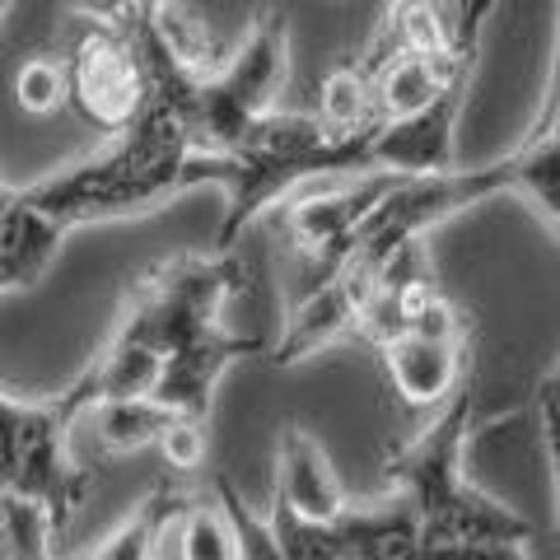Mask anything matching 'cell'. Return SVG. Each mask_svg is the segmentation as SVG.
<instances>
[{"label": "cell", "mask_w": 560, "mask_h": 560, "mask_svg": "<svg viewBox=\"0 0 560 560\" xmlns=\"http://www.w3.org/2000/svg\"><path fill=\"white\" fill-rule=\"evenodd\" d=\"M243 285H248V261L238 248L178 253L140 271L103 350L84 364L80 378H70L57 393L66 411L90 420L103 401L150 397L164 360L215 337L224 327V308L238 300Z\"/></svg>", "instance_id": "obj_1"}, {"label": "cell", "mask_w": 560, "mask_h": 560, "mask_svg": "<svg viewBox=\"0 0 560 560\" xmlns=\"http://www.w3.org/2000/svg\"><path fill=\"white\" fill-rule=\"evenodd\" d=\"M191 187H220V160L201 150L178 103L150 94L127 131L103 136L98 150L20 187V197L33 210H43L61 234H70L80 224L160 210Z\"/></svg>", "instance_id": "obj_2"}, {"label": "cell", "mask_w": 560, "mask_h": 560, "mask_svg": "<svg viewBox=\"0 0 560 560\" xmlns=\"http://www.w3.org/2000/svg\"><path fill=\"white\" fill-rule=\"evenodd\" d=\"M471 440H477V393L458 388L453 401L434 411L430 425L388 458L383 486L420 514L425 541H477V537L533 541L528 518L471 481L467 471Z\"/></svg>", "instance_id": "obj_3"}, {"label": "cell", "mask_w": 560, "mask_h": 560, "mask_svg": "<svg viewBox=\"0 0 560 560\" xmlns=\"http://www.w3.org/2000/svg\"><path fill=\"white\" fill-rule=\"evenodd\" d=\"M374 131H337L318 113H271L220 160L224 220L215 230V248H238L248 224L294 187L318 178H360L370 164Z\"/></svg>", "instance_id": "obj_4"}, {"label": "cell", "mask_w": 560, "mask_h": 560, "mask_svg": "<svg viewBox=\"0 0 560 560\" xmlns=\"http://www.w3.org/2000/svg\"><path fill=\"white\" fill-rule=\"evenodd\" d=\"M285 80H290V14L276 5H261L253 10L234 51L215 57V66H206L191 80V90L183 94L178 108L187 117L191 136L201 140V150L224 154L261 117L276 113Z\"/></svg>", "instance_id": "obj_5"}, {"label": "cell", "mask_w": 560, "mask_h": 560, "mask_svg": "<svg viewBox=\"0 0 560 560\" xmlns=\"http://www.w3.org/2000/svg\"><path fill=\"white\" fill-rule=\"evenodd\" d=\"M80 420L61 397H10L0 393V490L43 500L61 533L75 523L94 471L70 458V430Z\"/></svg>", "instance_id": "obj_6"}, {"label": "cell", "mask_w": 560, "mask_h": 560, "mask_svg": "<svg viewBox=\"0 0 560 560\" xmlns=\"http://www.w3.org/2000/svg\"><path fill=\"white\" fill-rule=\"evenodd\" d=\"M61 61H66V103L103 136L127 131L150 103V75L131 28L84 24L75 47Z\"/></svg>", "instance_id": "obj_7"}, {"label": "cell", "mask_w": 560, "mask_h": 560, "mask_svg": "<svg viewBox=\"0 0 560 560\" xmlns=\"http://www.w3.org/2000/svg\"><path fill=\"white\" fill-rule=\"evenodd\" d=\"M393 187L388 173H360V178H327V187H313L304 197H294L285 210V234L290 243L308 257V276L323 280L337 261L346 257L350 238L360 234V224L370 220V210L383 201V191Z\"/></svg>", "instance_id": "obj_8"}, {"label": "cell", "mask_w": 560, "mask_h": 560, "mask_svg": "<svg viewBox=\"0 0 560 560\" xmlns=\"http://www.w3.org/2000/svg\"><path fill=\"white\" fill-rule=\"evenodd\" d=\"M257 350H261L257 337H243V331L220 327L215 337H206L197 346L178 350V355H168L160 378H154L150 397L178 420H210V401H215L220 378L230 374L238 360L257 355Z\"/></svg>", "instance_id": "obj_9"}, {"label": "cell", "mask_w": 560, "mask_h": 560, "mask_svg": "<svg viewBox=\"0 0 560 560\" xmlns=\"http://www.w3.org/2000/svg\"><path fill=\"white\" fill-rule=\"evenodd\" d=\"M276 500L313 523H337L350 510V495L331 467L323 440L304 425H285L276 444Z\"/></svg>", "instance_id": "obj_10"}, {"label": "cell", "mask_w": 560, "mask_h": 560, "mask_svg": "<svg viewBox=\"0 0 560 560\" xmlns=\"http://www.w3.org/2000/svg\"><path fill=\"white\" fill-rule=\"evenodd\" d=\"M467 341H434V337H393L378 346L383 370L393 378V393L416 411H440L467 374Z\"/></svg>", "instance_id": "obj_11"}, {"label": "cell", "mask_w": 560, "mask_h": 560, "mask_svg": "<svg viewBox=\"0 0 560 560\" xmlns=\"http://www.w3.org/2000/svg\"><path fill=\"white\" fill-rule=\"evenodd\" d=\"M341 541V560H420L425 533L420 514L401 495L383 490L374 500H350V510L331 523Z\"/></svg>", "instance_id": "obj_12"}, {"label": "cell", "mask_w": 560, "mask_h": 560, "mask_svg": "<svg viewBox=\"0 0 560 560\" xmlns=\"http://www.w3.org/2000/svg\"><path fill=\"white\" fill-rule=\"evenodd\" d=\"M160 560H238L234 528L215 495L178 490L168 523L160 533Z\"/></svg>", "instance_id": "obj_13"}, {"label": "cell", "mask_w": 560, "mask_h": 560, "mask_svg": "<svg viewBox=\"0 0 560 560\" xmlns=\"http://www.w3.org/2000/svg\"><path fill=\"white\" fill-rule=\"evenodd\" d=\"M510 173V197H523L560 234V136L523 131L518 145L500 154Z\"/></svg>", "instance_id": "obj_14"}, {"label": "cell", "mask_w": 560, "mask_h": 560, "mask_svg": "<svg viewBox=\"0 0 560 560\" xmlns=\"http://www.w3.org/2000/svg\"><path fill=\"white\" fill-rule=\"evenodd\" d=\"M61 523L43 500L0 490V556L5 560H61Z\"/></svg>", "instance_id": "obj_15"}, {"label": "cell", "mask_w": 560, "mask_h": 560, "mask_svg": "<svg viewBox=\"0 0 560 560\" xmlns=\"http://www.w3.org/2000/svg\"><path fill=\"white\" fill-rule=\"evenodd\" d=\"M173 500H178V486L150 490V495L140 500L108 537L94 541V547L84 556H75V560H160V533L168 523Z\"/></svg>", "instance_id": "obj_16"}, {"label": "cell", "mask_w": 560, "mask_h": 560, "mask_svg": "<svg viewBox=\"0 0 560 560\" xmlns=\"http://www.w3.org/2000/svg\"><path fill=\"white\" fill-rule=\"evenodd\" d=\"M90 420L98 430V444L108 453H140L150 444L160 448V440L178 416L164 411L154 397H121V401H103Z\"/></svg>", "instance_id": "obj_17"}, {"label": "cell", "mask_w": 560, "mask_h": 560, "mask_svg": "<svg viewBox=\"0 0 560 560\" xmlns=\"http://www.w3.org/2000/svg\"><path fill=\"white\" fill-rule=\"evenodd\" d=\"M210 495L220 500L224 518H230L234 528V547H238V560H285V551H280V537L271 528V514L261 518L248 500H243L238 481L230 477V471H210Z\"/></svg>", "instance_id": "obj_18"}, {"label": "cell", "mask_w": 560, "mask_h": 560, "mask_svg": "<svg viewBox=\"0 0 560 560\" xmlns=\"http://www.w3.org/2000/svg\"><path fill=\"white\" fill-rule=\"evenodd\" d=\"M271 528L280 537V551L285 560H341V541H337V528L331 523H313V518H300L285 504H271Z\"/></svg>", "instance_id": "obj_19"}, {"label": "cell", "mask_w": 560, "mask_h": 560, "mask_svg": "<svg viewBox=\"0 0 560 560\" xmlns=\"http://www.w3.org/2000/svg\"><path fill=\"white\" fill-rule=\"evenodd\" d=\"M14 98L33 117H47L66 103V61L61 57H33L14 70Z\"/></svg>", "instance_id": "obj_20"}, {"label": "cell", "mask_w": 560, "mask_h": 560, "mask_svg": "<svg viewBox=\"0 0 560 560\" xmlns=\"http://www.w3.org/2000/svg\"><path fill=\"white\" fill-rule=\"evenodd\" d=\"M420 560H533V556H528V541L477 537V541H425Z\"/></svg>", "instance_id": "obj_21"}, {"label": "cell", "mask_w": 560, "mask_h": 560, "mask_svg": "<svg viewBox=\"0 0 560 560\" xmlns=\"http://www.w3.org/2000/svg\"><path fill=\"white\" fill-rule=\"evenodd\" d=\"M160 453L173 471H197L206 463V420H173L160 440Z\"/></svg>", "instance_id": "obj_22"}, {"label": "cell", "mask_w": 560, "mask_h": 560, "mask_svg": "<svg viewBox=\"0 0 560 560\" xmlns=\"http://www.w3.org/2000/svg\"><path fill=\"white\" fill-rule=\"evenodd\" d=\"M70 14H80L84 24H113V28H127L145 14L154 0H66Z\"/></svg>", "instance_id": "obj_23"}, {"label": "cell", "mask_w": 560, "mask_h": 560, "mask_svg": "<svg viewBox=\"0 0 560 560\" xmlns=\"http://www.w3.org/2000/svg\"><path fill=\"white\" fill-rule=\"evenodd\" d=\"M537 425H541V453H547V467H551V528L560 541V416L551 411H537Z\"/></svg>", "instance_id": "obj_24"}, {"label": "cell", "mask_w": 560, "mask_h": 560, "mask_svg": "<svg viewBox=\"0 0 560 560\" xmlns=\"http://www.w3.org/2000/svg\"><path fill=\"white\" fill-rule=\"evenodd\" d=\"M528 131L560 136V57H551V80H547V94H541V103H537V117L528 121Z\"/></svg>", "instance_id": "obj_25"}, {"label": "cell", "mask_w": 560, "mask_h": 560, "mask_svg": "<svg viewBox=\"0 0 560 560\" xmlns=\"http://www.w3.org/2000/svg\"><path fill=\"white\" fill-rule=\"evenodd\" d=\"M537 411H551V416H560V360L551 364V374L537 383Z\"/></svg>", "instance_id": "obj_26"}, {"label": "cell", "mask_w": 560, "mask_h": 560, "mask_svg": "<svg viewBox=\"0 0 560 560\" xmlns=\"http://www.w3.org/2000/svg\"><path fill=\"white\" fill-rule=\"evenodd\" d=\"M14 5H20V0H0V20H5V14H10Z\"/></svg>", "instance_id": "obj_27"}]
</instances>
